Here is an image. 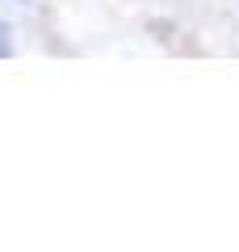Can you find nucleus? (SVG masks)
<instances>
[{"label": "nucleus", "instance_id": "f257e3e1", "mask_svg": "<svg viewBox=\"0 0 239 252\" xmlns=\"http://www.w3.org/2000/svg\"><path fill=\"white\" fill-rule=\"evenodd\" d=\"M13 55V34H9V26L0 21V59H9Z\"/></svg>", "mask_w": 239, "mask_h": 252}]
</instances>
